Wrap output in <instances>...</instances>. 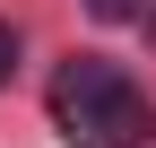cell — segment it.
Returning <instances> with one entry per match:
<instances>
[{
  "label": "cell",
  "instance_id": "1",
  "mask_svg": "<svg viewBox=\"0 0 156 148\" xmlns=\"http://www.w3.org/2000/svg\"><path fill=\"white\" fill-rule=\"evenodd\" d=\"M52 113L69 122V139L87 131V148H147V139H156V113H147V96H139V87H130V70L95 61V52L61 70Z\"/></svg>",
  "mask_w": 156,
  "mask_h": 148
},
{
  "label": "cell",
  "instance_id": "2",
  "mask_svg": "<svg viewBox=\"0 0 156 148\" xmlns=\"http://www.w3.org/2000/svg\"><path fill=\"white\" fill-rule=\"evenodd\" d=\"M147 0H87V17H104V26H122V17H139Z\"/></svg>",
  "mask_w": 156,
  "mask_h": 148
},
{
  "label": "cell",
  "instance_id": "3",
  "mask_svg": "<svg viewBox=\"0 0 156 148\" xmlns=\"http://www.w3.org/2000/svg\"><path fill=\"white\" fill-rule=\"evenodd\" d=\"M9 79H17V35L0 26V87H9Z\"/></svg>",
  "mask_w": 156,
  "mask_h": 148
},
{
  "label": "cell",
  "instance_id": "4",
  "mask_svg": "<svg viewBox=\"0 0 156 148\" xmlns=\"http://www.w3.org/2000/svg\"><path fill=\"white\" fill-rule=\"evenodd\" d=\"M139 17H147V44H156V0H147V9H139Z\"/></svg>",
  "mask_w": 156,
  "mask_h": 148
}]
</instances>
